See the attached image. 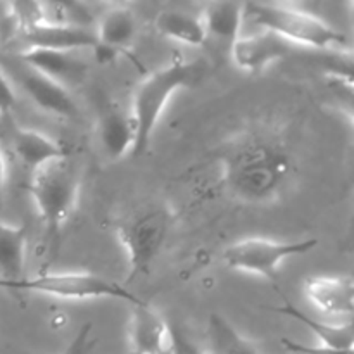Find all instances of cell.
<instances>
[{
  "label": "cell",
  "mask_w": 354,
  "mask_h": 354,
  "mask_svg": "<svg viewBox=\"0 0 354 354\" xmlns=\"http://www.w3.org/2000/svg\"><path fill=\"white\" fill-rule=\"evenodd\" d=\"M154 26L159 35L178 44L189 45V47H201L206 44V31H204L201 14L175 9L162 10L156 17Z\"/></svg>",
  "instance_id": "obj_20"
},
{
  "label": "cell",
  "mask_w": 354,
  "mask_h": 354,
  "mask_svg": "<svg viewBox=\"0 0 354 354\" xmlns=\"http://www.w3.org/2000/svg\"><path fill=\"white\" fill-rule=\"evenodd\" d=\"M92 330V324L82 325L75 334V337L69 341V344L59 354H88L93 349Z\"/></svg>",
  "instance_id": "obj_25"
},
{
  "label": "cell",
  "mask_w": 354,
  "mask_h": 354,
  "mask_svg": "<svg viewBox=\"0 0 354 354\" xmlns=\"http://www.w3.org/2000/svg\"><path fill=\"white\" fill-rule=\"evenodd\" d=\"M304 296L318 311L351 320L354 280L349 275H315L304 282Z\"/></svg>",
  "instance_id": "obj_9"
},
{
  "label": "cell",
  "mask_w": 354,
  "mask_h": 354,
  "mask_svg": "<svg viewBox=\"0 0 354 354\" xmlns=\"http://www.w3.org/2000/svg\"><path fill=\"white\" fill-rule=\"evenodd\" d=\"M280 344H282L286 351L292 354H354V348L341 349L324 344H304V342H297L289 337L280 339Z\"/></svg>",
  "instance_id": "obj_24"
},
{
  "label": "cell",
  "mask_w": 354,
  "mask_h": 354,
  "mask_svg": "<svg viewBox=\"0 0 354 354\" xmlns=\"http://www.w3.org/2000/svg\"><path fill=\"white\" fill-rule=\"evenodd\" d=\"M165 354H168V351H166V353H165Z\"/></svg>",
  "instance_id": "obj_29"
},
{
  "label": "cell",
  "mask_w": 354,
  "mask_h": 354,
  "mask_svg": "<svg viewBox=\"0 0 354 354\" xmlns=\"http://www.w3.org/2000/svg\"><path fill=\"white\" fill-rule=\"evenodd\" d=\"M19 69L21 86L38 109L59 118L78 116V106L69 93V88L30 66L23 64Z\"/></svg>",
  "instance_id": "obj_10"
},
{
  "label": "cell",
  "mask_w": 354,
  "mask_h": 354,
  "mask_svg": "<svg viewBox=\"0 0 354 354\" xmlns=\"http://www.w3.org/2000/svg\"><path fill=\"white\" fill-rule=\"evenodd\" d=\"M169 322H166L144 299L131 304L128 351L130 354H165L168 351Z\"/></svg>",
  "instance_id": "obj_12"
},
{
  "label": "cell",
  "mask_w": 354,
  "mask_h": 354,
  "mask_svg": "<svg viewBox=\"0 0 354 354\" xmlns=\"http://www.w3.org/2000/svg\"><path fill=\"white\" fill-rule=\"evenodd\" d=\"M28 47L48 48L59 52H76L82 48H95L97 38L93 30L88 26H75V24L44 23L33 31L24 35Z\"/></svg>",
  "instance_id": "obj_15"
},
{
  "label": "cell",
  "mask_w": 354,
  "mask_h": 354,
  "mask_svg": "<svg viewBox=\"0 0 354 354\" xmlns=\"http://www.w3.org/2000/svg\"><path fill=\"white\" fill-rule=\"evenodd\" d=\"M204 73L199 61H185L182 57L171 59L168 64L156 69L138 83L131 100V120L137 130V140L131 156H144L151 147L162 113L176 92L196 85Z\"/></svg>",
  "instance_id": "obj_2"
},
{
  "label": "cell",
  "mask_w": 354,
  "mask_h": 354,
  "mask_svg": "<svg viewBox=\"0 0 354 354\" xmlns=\"http://www.w3.org/2000/svg\"><path fill=\"white\" fill-rule=\"evenodd\" d=\"M245 17V3L241 2H209L204 6L203 19L206 41L213 40L220 50L230 54V48L241 37Z\"/></svg>",
  "instance_id": "obj_14"
},
{
  "label": "cell",
  "mask_w": 354,
  "mask_h": 354,
  "mask_svg": "<svg viewBox=\"0 0 354 354\" xmlns=\"http://www.w3.org/2000/svg\"><path fill=\"white\" fill-rule=\"evenodd\" d=\"M2 114H3V113H2V111H0V118H2Z\"/></svg>",
  "instance_id": "obj_28"
},
{
  "label": "cell",
  "mask_w": 354,
  "mask_h": 354,
  "mask_svg": "<svg viewBox=\"0 0 354 354\" xmlns=\"http://www.w3.org/2000/svg\"><path fill=\"white\" fill-rule=\"evenodd\" d=\"M213 182L203 196L230 197L242 204L266 206L286 194L292 178L290 152L280 135L266 127H249L221 142L204 159Z\"/></svg>",
  "instance_id": "obj_1"
},
{
  "label": "cell",
  "mask_w": 354,
  "mask_h": 354,
  "mask_svg": "<svg viewBox=\"0 0 354 354\" xmlns=\"http://www.w3.org/2000/svg\"><path fill=\"white\" fill-rule=\"evenodd\" d=\"M12 147L14 154L17 156L21 165L30 169L31 173L41 166L48 165V162L55 161V159L71 156L68 147L55 142L54 138L40 133V131L30 130V128H17L14 131Z\"/></svg>",
  "instance_id": "obj_17"
},
{
  "label": "cell",
  "mask_w": 354,
  "mask_h": 354,
  "mask_svg": "<svg viewBox=\"0 0 354 354\" xmlns=\"http://www.w3.org/2000/svg\"><path fill=\"white\" fill-rule=\"evenodd\" d=\"M245 16L252 19L261 30L282 38L286 44L311 48H330L342 45L346 35L335 30L322 17L283 3L252 2L245 3Z\"/></svg>",
  "instance_id": "obj_5"
},
{
  "label": "cell",
  "mask_w": 354,
  "mask_h": 354,
  "mask_svg": "<svg viewBox=\"0 0 354 354\" xmlns=\"http://www.w3.org/2000/svg\"><path fill=\"white\" fill-rule=\"evenodd\" d=\"M21 62L24 66L44 73L48 78L55 80L68 88L69 83H76L85 76L86 66L73 55V52L48 50V48L28 47L21 52Z\"/></svg>",
  "instance_id": "obj_16"
},
{
  "label": "cell",
  "mask_w": 354,
  "mask_h": 354,
  "mask_svg": "<svg viewBox=\"0 0 354 354\" xmlns=\"http://www.w3.org/2000/svg\"><path fill=\"white\" fill-rule=\"evenodd\" d=\"M16 102V92H14V86L10 83L9 76L3 71V68L0 66V111L6 113Z\"/></svg>",
  "instance_id": "obj_26"
},
{
  "label": "cell",
  "mask_w": 354,
  "mask_h": 354,
  "mask_svg": "<svg viewBox=\"0 0 354 354\" xmlns=\"http://www.w3.org/2000/svg\"><path fill=\"white\" fill-rule=\"evenodd\" d=\"M176 223V213L168 204H154L123 218L118 223V239L127 254V283L151 273L156 259L168 242Z\"/></svg>",
  "instance_id": "obj_4"
},
{
  "label": "cell",
  "mask_w": 354,
  "mask_h": 354,
  "mask_svg": "<svg viewBox=\"0 0 354 354\" xmlns=\"http://www.w3.org/2000/svg\"><path fill=\"white\" fill-rule=\"evenodd\" d=\"M138 21L133 9L124 3H114L104 10L93 30L97 45L93 52L102 62L111 61L120 52H124L137 37Z\"/></svg>",
  "instance_id": "obj_8"
},
{
  "label": "cell",
  "mask_w": 354,
  "mask_h": 354,
  "mask_svg": "<svg viewBox=\"0 0 354 354\" xmlns=\"http://www.w3.org/2000/svg\"><path fill=\"white\" fill-rule=\"evenodd\" d=\"M273 313H280L283 317L294 318L296 322L303 324L304 327L310 328L318 337L320 344L330 346V348L348 349L354 346V328L353 320L339 322V324H328V322L318 320V318L310 317L303 310L292 304L290 301L283 299V303L277 308H270Z\"/></svg>",
  "instance_id": "obj_19"
},
{
  "label": "cell",
  "mask_w": 354,
  "mask_h": 354,
  "mask_svg": "<svg viewBox=\"0 0 354 354\" xmlns=\"http://www.w3.org/2000/svg\"><path fill=\"white\" fill-rule=\"evenodd\" d=\"M7 16H9L10 23L21 31V35H26L33 31L35 28L41 26L45 21V9L44 3L40 2H12L7 3Z\"/></svg>",
  "instance_id": "obj_22"
},
{
  "label": "cell",
  "mask_w": 354,
  "mask_h": 354,
  "mask_svg": "<svg viewBox=\"0 0 354 354\" xmlns=\"http://www.w3.org/2000/svg\"><path fill=\"white\" fill-rule=\"evenodd\" d=\"M82 176L68 158L55 159L31 173L28 192L47 237L55 239L71 220L80 197Z\"/></svg>",
  "instance_id": "obj_3"
},
{
  "label": "cell",
  "mask_w": 354,
  "mask_h": 354,
  "mask_svg": "<svg viewBox=\"0 0 354 354\" xmlns=\"http://www.w3.org/2000/svg\"><path fill=\"white\" fill-rule=\"evenodd\" d=\"M168 327V354H209L183 327L176 324Z\"/></svg>",
  "instance_id": "obj_23"
},
{
  "label": "cell",
  "mask_w": 354,
  "mask_h": 354,
  "mask_svg": "<svg viewBox=\"0 0 354 354\" xmlns=\"http://www.w3.org/2000/svg\"><path fill=\"white\" fill-rule=\"evenodd\" d=\"M6 182H7V161H6V156H3L2 149H0V201H2L3 189H6Z\"/></svg>",
  "instance_id": "obj_27"
},
{
  "label": "cell",
  "mask_w": 354,
  "mask_h": 354,
  "mask_svg": "<svg viewBox=\"0 0 354 354\" xmlns=\"http://www.w3.org/2000/svg\"><path fill=\"white\" fill-rule=\"evenodd\" d=\"M290 52V45L270 31L261 30L254 35H241L232 45L230 57L239 69L258 75L270 64L286 57Z\"/></svg>",
  "instance_id": "obj_11"
},
{
  "label": "cell",
  "mask_w": 354,
  "mask_h": 354,
  "mask_svg": "<svg viewBox=\"0 0 354 354\" xmlns=\"http://www.w3.org/2000/svg\"><path fill=\"white\" fill-rule=\"evenodd\" d=\"M17 292L44 294L59 299H120L128 304L140 303V297L130 287L90 272H45L35 277H24L19 282L3 287Z\"/></svg>",
  "instance_id": "obj_6"
},
{
  "label": "cell",
  "mask_w": 354,
  "mask_h": 354,
  "mask_svg": "<svg viewBox=\"0 0 354 354\" xmlns=\"http://www.w3.org/2000/svg\"><path fill=\"white\" fill-rule=\"evenodd\" d=\"M317 245V239L273 241L266 237H245L225 249L223 261L230 270L261 277L273 283L287 259L308 254Z\"/></svg>",
  "instance_id": "obj_7"
},
{
  "label": "cell",
  "mask_w": 354,
  "mask_h": 354,
  "mask_svg": "<svg viewBox=\"0 0 354 354\" xmlns=\"http://www.w3.org/2000/svg\"><path fill=\"white\" fill-rule=\"evenodd\" d=\"M99 140L102 151L113 161L131 154L137 140L130 111H124L113 100H106L99 114Z\"/></svg>",
  "instance_id": "obj_13"
},
{
  "label": "cell",
  "mask_w": 354,
  "mask_h": 354,
  "mask_svg": "<svg viewBox=\"0 0 354 354\" xmlns=\"http://www.w3.org/2000/svg\"><path fill=\"white\" fill-rule=\"evenodd\" d=\"M207 341L209 354H261L220 313H213L207 320Z\"/></svg>",
  "instance_id": "obj_21"
},
{
  "label": "cell",
  "mask_w": 354,
  "mask_h": 354,
  "mask_svg": "<svg viewBox=\"0 0 354 354\" xmlns=\"http://www.w3.org/2000/svg\"><path fill=\"white\" fill-rule=\"evenodd\" d=\"M28 227L0 220V287L24 279Z\"/></svg>",
  "instance_id": "obj_18"
}]
</instances>
